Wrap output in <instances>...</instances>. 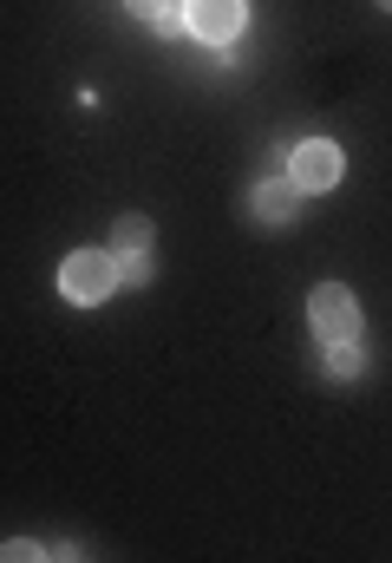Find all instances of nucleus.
I'll return each instance as SVG.
<instances>
[{
	"label": "nucleus",
	"instance_id": "obj_1",
	"mask_svg": "<svg viewBox=\"0 0 392 563\" xmlns=\"http://www.w3.org/2000/svg\"><path fill=\"white\" fill-rule=\"evenodd\" d=\"M112 282H119V256H112V250H72V256L59 263V288H66L79 308L105 301V295H112Z\"/></svg>",
	"mask_w": 392,
	"mask_h": 563
},
{
	"label": "nucleus",
	"instance_id": "obj_2",
	"mask_svg": "<svg viewBox=\"0 0 392 563\" xmlns=\"http://www.w3.org/2000/svg\"><path fill=\"white\" fill-rule=\"evenodd\" d=\"M307 321H314L321 341H360V301H354V288L347 282H321L307 295Z\"/></svg>",
	"mask_w": 392,
	"mask_h": 563
},
{
	"label": "nucleus",
	"instance_id": "obj_3",
	"mask_svg": "<svg viewBox=\"0 0 392 563\" xmlns=\"http://www.w3.org/2000/svg\"><path fill=\"white\" fill-rule=\"evenodd\" d=\"M249 20V0H183V26L210 46H229Z\"/></svg>",
	"mask_w": 392,
	"mask_h": 563
},
{
	"label": "nucleus",
	"instance_id": "obj_4",
	"mask_svg": "<svg viewBox=\"0 0 392 563\" xmlns=\"http://www.w3.org/2000/svg\"><path fill=\"white\" fill-rule=\"evenodd\" d=\"M340 170H347V164H340V144L307 139L301 151H294V170H288V177H294L301 190H334V184H340Z\"/></svg>",
	"mask_w": 392,
	"mask_h": 563
},
{
	"label": "nucleus",
	"instance_id": "obj_5",
	"mask_svg": "<svg viewBox=\"0 0 392 563\" xmlns=\"http://www.w3.org/2000/svg\"><path fill=\"white\" fill-rule=\"evenodd\" d=\"M249 210H256L261 223H294L301 217V184L294 177H261L256 190H249Z\"/></svg>",
	"mask_w": 392,
	"mask_h": 563
},
{
	"label": "nucleus",
	"instance_id": "obj_6",
	"mask_svg": "<svg viewBox=\"0 0 392 563\" xmlns=\"http://www.w3.org/2000/svg\"><path fill=\"white\" fill-rule=\"evenodd\" d=\"M150 243H157L150 217H119L112 223V256H150Z\"/></svg>",
	"mask_w": 392,
	"mask_h": 563
},
{
	"label": "nucleus",
	"instance_id": "obj_7",
	"mask_svg": "<svg viewBox=\"0 0 392 563\" xmlns=\"http://www.w3.org/2000/svg\"><path fill=\"white\" fill-rule=\"evenodd\" d=\"M360 367H367L360 341H327V374H334V380H354Z\"/></svg>",
	"mask_w": 392,
	"mask_h": 563
},
{
	"label": "nucleus",
	"instance_id": "obj_8",
	"mask_svg": "<svg viewBox=\"0 0 392 563\" xmlns=\"http://www.w3.org/2000/svg\"><path fill=\"white\" fill-rule=\"evenodd\" d=\"M119 282L144 288V282H150V256H119Z\"/></svg>",
	"mask_w": 392,
	"mask_h": 563
},
{
	"label": "nucleus",
	"instance_id": "obj_9",
	"mask_svg": "<svg viewBox=\"0 0 392 563\" xmlns=\"http://www.w3.org/2000/svg\"><path fill=\"white\" fill-rule=\"evenodd\" d=\"M131 13H137V20H157V13H170V7H177V0H125Z\"/></svg>",
	"mask_w": 392,
	"mask_h": 563
},
{
	"label": "nucleus",
	"instance_id": "obj_10",
	"mask_svg": "<svg viewBox=\"0 0 392 563\" xmlns=\"http://www.w3.org/2000/svg\"><path fill=\"white\" fill-rule=\"evenodd\" d=\"M150 26H157V33H183V7H170V13H157Z\"/></svg>",
	"mask_w": 392,
	"mask_h": 563
},
{
	"label": "nucleus",
	"instance_id": "obj_11",
	"mask_svg": "<svg viewBox=\"0 0 392 563\" xmlns=\"http://www.w3.org/2000/svg\"><path fill=\"white\" fill-rule=\"evenodd\" d=\"M0 558H40V544L33 538H13V544H0Z\"/></svg>",
	"mask_w": 392,
	"mask_h": 563
},
{
	"label": "nucleus",
	"instance_id": "obj_12",
	"mask_svg": "<svg viewBox=\"0 0 392 563\" xmlns=\"http://www.w3.org/2000/svg\"><path fill=\"white\" fill-rule=\"evenodd\" d=\"M380 7H387V13H392V0H380Z\"/></svg>",
	"mask_w": 392,
	"mask_h": 563
}]
</instances>
